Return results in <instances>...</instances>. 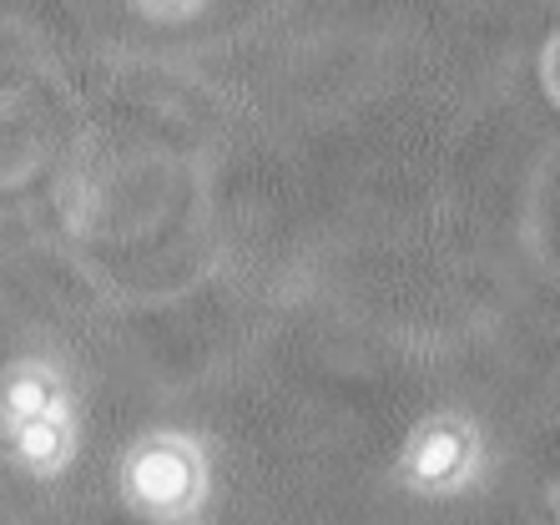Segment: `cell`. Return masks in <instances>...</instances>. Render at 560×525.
Wrapping results in <instances>:
<instances>
[{"mask_svg": "<svg viewBox=\"0 0 560 525\" xmlns=\"http://www.w3.org/2000/svg\"><path fill=\"white\" fill-rule=\"evenodd\" d=\"M394 486L424 505H455L475 495L490 475V430L475 409L434 405L424 409L394 450Z\"/></svg>", "mask_w": 560, "mask_h": 525, "instance_id": "3", "label": "cell"}, {"mask_svg": "<svg viewBox=\"0 0 560 525\" xmlns=\"http://www.w3.org/2000/svg\"><path fill=\"white\" fill-rule=\"evenodd\" d=\"M86 405L77 374L56 354H21L0 369V450L21 475L51 486L77 470Z\"/></svg>", "mask_w": 560, "mask_h": 525, "instance_id": "1", "label": "cell"}, {"mask_svg": "<svg viewBox=\"0 0 560 525\" xmlns=\"http://www.w3.org/2000/svg\"><path fill=\"white\" fill-rule=\"evenodd\" d=\"M127 5L152 26H177V21H192L208 0H127Z\"/></svg>", "mask_w": 560, "mask_h": 525, "instance_id": "4", "label": "cell"}, {"mask_svg": "<svg viewBox=\"0 0 560 525\" xmlns=\"http://www.w3.org/2000/svg\"><path fill=\"white\" fill-rule=\"evenodd\" d=\"M112 490L137 525H212L218 445L192 424H152L121 445Z\"/></svg>", "mask_w": 560, "mask_h": 525, "instance_id": "2", "label": "cell"}, {"mask_svg": "<svg viewBox=\"0 0 560 525\" xmlns=\"http://www.w3.org/2000/svg\"><path fill=\"white\" fill-rule=\"evenodd\" d=\"M540 92H546V102L560 112V26L546 36V46H540Z\"/></svg>", "mask_w": 560, "mask_h": 525, "instance_id": "5", "label": "cell"}]
</instances>
